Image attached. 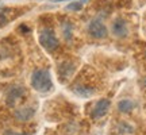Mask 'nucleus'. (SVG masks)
I'll return each mask as SVG.
<instances>
[{
    "mask_svg": "<svg viewBox=\"0 0 146 135\" xmlns=\"http://www.w3.org/2000/svg\"><path fill=\"white\" fill-rule=\"evenodd\" d=\"M31 87L38 92H49L53 88L50 72L47 69H35L31 74Z\"/></svg>",
    "mask_w": 146,
    "mask_h": 135,
    "instance_id": "nucleus-1",
    "label": "nucleus"
},
{
    "mask_svg": "<svg viewBox=\"0 0 146 135\" xmlns=\"http://www.w3.org/2000/svg\"><path fill=\"white\" fill-rule=\"evenodd\" d=\"M38 39H39V43L42 45V47L46 49L47 52H54L60 46V41H58L57 35H56L54 30L50 27L41 28V31L38 34Z\"/></svg>",
    "mask_w": 146,
    "mask_h": 135,
    "instance_id": "nucleus-2",
    "label": "nucleus"
},
{
    "mask_svg": "<svg viewBox=\"0 0 146 135\" xmlns=\"http://www.w3.org/2000/svg\"><path fill=\"white\" fill-rule=\"evenodd\" d=\"M88 32L91 36H94L95 39H103L107 36V27L100 19H92L88 24Z\"/></svg>",
    "mask_w": 146,
    "mask_h": 135,
    "instance_id": "nucleus-3",
    "label": "nucleus"
},
{
    "mask_svg": "<svg viewBox=\"0 0 146 135\" xmlns=\"http://www.w3.org/2000/svg\"><path fill=\"white\" fill-rule=\"evenodd\" d=\"M110 105H111V103L107 99H100L99 101H96L92 111H91V118L92 119H100V118H103L108 112Z\"/></svg>",
    "mask_w": 146,
    "mask_h": 135,
    "instance_id": "nucleus-4",
    "label": "nucleus"
},
{
    "mask_svg": "<svg viewBox=\"0 0 146 135\" xmlns=\"http://www.w3.org/2000/svg\"><path fill=\"white\" fill-rule=\"evenodd\" d=\"M25 93H26V91H25L23 87H12V88H10L8 92H7V95H5L7 105H10V107L15 105V104L25 96Z\"/></svg>",
    "mask_w": 146,
    "mask_h": 135,
    "instance_id": "nucleus-5",
    "label": "nucleus"
},
{
    "mask_svg": "<svg viewBox=\"0 0 146 135\" xmlns=\"http://www.w3.org/2000/svg\"><path fill=\"white\" fill-rule=\"evenodd\" d=\"M112 34L118 38H125L129 35V27H127V22L123 18H116L112 22Z\"/></svg>",
    "mask_w": 146,
    "mask_h": 135,
    "instance_id": "nucleus-6",
    "label": "nucleus"
},
{
    "mask_svg": "<svg viewBox=\"0 0 146 135\" xmlns=\"http://www.w3.org/2000/svg\"><path fill=\"white\" fill-rule=\"evenodd\" d=\"M35 114V109L33 108V107H22V108L16 109L15 111V118L18 120H21V122H27V120H30L34 116Z\"/></svg>",
    "mask_w": 146,
    "mask_h": 135,
    "instance_id": "nucleus-7",
    "label": "nucleus"
},
{
    "mask_svg": "<svg viewBox=\"0 0 146 135\" xmlns=\"http://www.w3.org/2000/svg\"><path fill=\"white\" fill-rule=\"evenodd\" d=\"M74 93H77L78 96H83V97H89V96H92L95 93V89L92 87H89V85H85V84H78L76 85L74 88Z\"/></svg>",
    "mask_w": 146,
    "mask_h": 135,
    "instance_id": "nucleus-8",
    "label": "nucleus"
},
{
    "mask_svg": "<svg viewBox=\"0 0 146 135\" xmlns=\"http://www.w3.org/2000/svg\"><path fill=\"white\" fill-rule=\"evenodd\" d=\"M135 107V104L133 100H129V99H125V100H120L118 103V109H119L122 114H129L131 112L133 109Z\"/></svg>",
    "mask_w": 146,
    "mask_h": 135,
    "instance_id": "nucleus-9",
    "label": "nucleus"
},
{
    "mask_svg": "<svg viewBox=\"0 0 146 135\" xmlns=\"http://www.w3.org/2000/svg\"><path fill=\"white\" fill-rule=\"evenodd\" d=\"M73 70H74V68H73L72 62L61 64V66H60V77L62 78V80H66V78L70 77V74L73 73Z\"/></svg>",
    "mask_w": 146,
    "mask_h": 135,
    "instance_id": "nucleus-10",
    "label": "nucleus"
},
{
    "mask_svg": "<svg viewBox=\"0 0 146 135\" xmlns=\"http://www.w3.org/2000/svg\"><path fill=\"white\" fill-rule=\"evenodd\" d=\"M11 14H12L11 8H0V27L5 26L11 21Z\"/></svg>",
    "mask_w": 146,
    "mask_h": 135,
    "instance_id": "nucleus-11",
    "label": "nucleus"
},
{
    "mask_svg": "<svg viewBox=\"0 0 146 135\" xmlns=\"http://www.w3.org/2000/svg\"><path fill=\"white\" fill-rule=\"evenodd\" d=\"M61 30H62V35L65 39H70L72 38V32H73V24L69 21H65L61 24Z\"/></svg>",
    "mask_w": 146,
    "mask_h": 135,
    "instance_id": "nucleus-12",
    "label": "nucleus"
},
{
    "mask_svg": "<svg viewBox=\"0 0 146 135\" xmlns=\"http://www.w3.org/2000/svg\"><path fill=\"white\" fill-rule=\"evenodd\" d=\"M116 130H118L119 134H133L134 132V127L130 123H127V122H120L118 127H116Z\"/></svg>",
    "mask_w": 146,
    "mask_h": 135,
    "instance_id": "nucleus-13",
    "label": "nucleus"
},
{
    "mask_svg": "<svg viewBox=\"0 0 146 135\" xmlns=\"http://www.w3.org/2000/svg\"><path fill=\"white\" fill-rule=\"evenodd\" d=\"M84 1H85V0H77V1H73V3H70V4L66 5V10H69V11L81 10V8L84 7Z\"/></svg>",
    "mask_w": 146,
    "mask_h": 135,
    "instance_id": "nucleus-14",
    "label": "nucleus"
},
{
    "mask_svg": "<svg viewBox=\"0 0 146 135\" xmlns=\"http://www.w3.org/2000/svg\"><path fill=\"white\" fill-rule=\"evenodd\" d=\"M3 135H26L23 132H19V131H14V130H5L3 132Z\"/></svg>",
    "mask_w": 146,
    "mask_h": 135,
    "instance_id": "nucleus-15",
    "label": "nucleus"
},
{
    "mask_svg": "<svg viewBox=\"0 0 146 135\" xmlns=\"http://www.w3.org/2000/svg\"><path fill=\"white\" fill-rule=\"evenodd\" d=\"M54 1H65V0H54ZM87 1V0H85Z\"/></svg>",
    "mask_w": 146,
    "mask_h": 135,
    "instance_id": "nucleus-16",
    "label": "nucleus"
},
{
    "mask_svg": "<svg viewBox=\"0 0 146 135\" xmlns=\"http://www.w3.org/2000/svg\"><path fill=\"white\" fill-rule=\"evenodd\" d=\"M145 87H146V78H145Z\"/></svg>",
    "mask_w": 146,
    "mask_h": 135,
    "instance_id": "nucleus-17",
    "label": "nucleus"
}]
</instances>
